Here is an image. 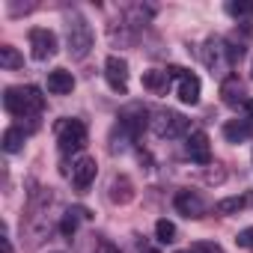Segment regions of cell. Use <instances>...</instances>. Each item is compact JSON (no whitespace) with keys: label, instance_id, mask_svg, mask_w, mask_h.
I'll return each mask as SVG.
<instances>
[{"label":"cell","instance_id":"obj_24","mask_svg":"<svg viewBox=\"0 0 253 253\" xmlns=\"http://www.w3.org/2000/svg\"><path fill=\"white\" fill-rule=\"evenodd\" d=\"M235 244H238V247H247V250H250V247H253V226L241 229V232H238V238H235Z\"/></svg>","mask_w":253,"mask_h":253},{"label":"cell","instance_id":"obj_27","mask_svg":"<svg viewBox=\"0 0 253 253\" xmlns=\"http://www.w3.org/2000/svg\"><path fill=\"white\" fill-rule=\"evenodd\" d=\"M244 107H247V113L253 116V98H247V101H244Z\"/></svg>","mask_w":253,"mask_h":253},{"label":"cell","instance_id":"obj_14","mask_svg":"<svg viewBox=\"0 0 253 253\" xmlns=\"http://www.w3.org/2000/svg\"><path fill=\"white\" fill-rule=\"evenodd\" d=\"M110 200L119 203V206L131 203V200H134V185L125 179V176H116V179L110 182Z\"/></svg>","mask_w":253,"mask_h":253},{"label":"cell","instance_id":"obj_1","mask_svg":"<svg viewBox=\"0 0 253 253\" xmlns=\"http://www.w3.org/2000/svg\"><path fill=\"white\" fill-rule=\"evenodd\" d=\"M3 107L12 116H21V119L24 116H36L45 107V95L36 86H9L3 92Z\"/></svg>","mask_w":253,"mask_h":253},{"label":"cell","instance_id":"obj_17","mask_svg":"<svg viewBox=\"0 0 253 253\" xmlns=\"http://www.w3.org/2000/svg\"><path fill=\"white\" fill-rule=\"evenodd\" d=\"M3 149H6L9 155L21 152V149H24V131H21V128H6V131H3Z\"/></svg>","mask_w":253,"mask_h":253},{"label":"cell","instance_id":"obj_6","mask_svg":"<svg viewBox=\"0 0 253 253\" xmlns=\"http://www.w3.org/2000/svg\"><path fill=\"white\" fill-rule=\"evenodd\" d=\"M30 51L33 60H51L57 54V36L48 27H33L30 30Z\"/></svg>","mask_w":253,"mask_h":253},{"label":"cell","instance_id":"obj_29","mask_svg":"<svg viewBox=\"0 0 253 253\" xmlns=\"http://www.w3.org/2000/svg\"><path fill=\"white\" fill-rule=\"evenodd\" d=\"M250 72H253V66H250Z\"/></svg>","mask_w":253,"mask_h":253},{"label":"cell","instance_id":"obj_7","mask_svg":"<svg viewBox=\"0 0 253 253\" xmlns=\"http://www.w3.org/2000/svg\"><path fill=\"white\" fill-rule=\"evenodd\" d=\"M185 131H188V119L182 113H173V110L158 113V119H155V134L158 137H179Z\"/></svg>","mask_w":253,"mask_h":253},{"label":"cell","instance_id":"obj_16","mask_svg":"<svg viewBox=\"0 0 253 253\" xmlns=\"http://www.w3.org/2000/svg\"><path fill=\"white\" fill-rule=\"evenodd\" d=\"M253 134V128H250V122H244V119H229L226 125H223V137L229 140V143H241V140H247Z\"/></svg>","mask_w":253,"mask_h":253},{"label":"cell","instance_id":"obj_21","mask_svg":"<svg viewBox=\"0 0 253 253\" xmlns=\"http://www.w3.org/2000/svg\"><path fill=\"white\" fill-rule=\"evenodd\" d=\"M241 209H244V197H226V200L217 203V211H220V214H235V211H241Z\"/></svg>","mask_w":253,"mask_h":253},{"label":"cell","instance_id":"obj_10","mask_svg":"<svg viewBox=\"0 0 253 253\" xmlns=\"http://www.w3.org/2000/svg\"><path fill=\"white\" fill-rule=\"evenodd\" d=\"M173 203H176V211L185 214V217H194V220H197V217L206 214V203H203L200 194H194V191H179Z\"/></svg>","mask_w":253,"mask_h":253},{"label":"cell","instance_id":"obj_11","mask_svg":"<svg viewBox=\"0 0 253 253\" xmlns=\"http://www.w3.org/2000/svg\"><path fill=\"white\" fill-rule=\"evenodd\" d=\"M75 89V78H72V72H66V69H54L51 75H48V92L51 95H69Z\"/></svg>","mask_w":253,"mask_h":253},{"label":"cell","instance_id":"obj_26","mask_svg":"<svg viewBox=\"0 0 253 253\" xmlns=\"http://www.w3.org/2000/svg\"><path fill=\"white\" fill-rule=\"evenodd\" d=\"M0 253H12V244H9V238H6V235L0 238Z\"/></svg>","mask_w":253,"mask_h":253},{"label":"cell","instance_id":"obj_19","mask_svg":"<svg viewBox=\"0 0 253 253\" xmlns=\"http://www.w3.org/2000/svg\"><path fill=\"white\" fill-rule=\"evenodd\" d=\"M155 235H158L161 244H173V241H176V223L167 220V217H161V220L155 223Z\"/></svg>","mask_w":253,"mask_h":253},{"label":"cell","instance_id":"obj_15","mask_svg":"<svg viewBox=\"0 0 253 253\" xmlns=\"http://www.w3.org/2000/svg\"><path fill=\"white\" fill-rule=\"evenodd\" d=\"M220 95H223V101H226L229 107L241 104V101H244V86H241V81H238L235 75H229V78L220 84Z\"/></svg>","mask_w":253,"mask_h":253},{"label":"cell","instance_id":"obj_28","mask_svg":"<svg viewBox=\"0 0 253 253\" xmlns=\"http://www.w3.org/2000/svg\"><path fill=\"white\" fill-rule=\"evenodd\" d=\"M176 253H191V250H176Z\"/></svg>","mask_w":253,"mask_h":253},{"label":"cell","instance_id":"obj_2","mask_svg":"<svg viewBox=\"0 0 253 253\" xmlns=\"http://www.w3.org/2000/svg\"><path fill=\"white\" fill-rule=\"evenodd\" d=\"M57 143H60L63 155L81 152L86 146V125L81 119H60L57 122Z\"/></svg>","mask_w":253,"mask_h":253},{"label":"cell","instance_id":"obj_20","mask_svg":"<svg viewBox=\"0 0 253 253\" xmlns=\"http://www.w3.org/2000/svg\"><path fill=\"white\" fill-rule=\"evenodd\" d=\"M226 12L232 15V18H250L253 15V0H232V3H226Z\"/></svg>","mask_w":253,"mask_h":253},{"label":"cell","instance_id":"obj_18","mask_svg":"<svg viewBox=\"0 0 253 253\" xmlns=\"http://www.w3.org/2000/svg\"><path fill=\"white\" fill-rule=\"evenodd\" d=\"M0 66H3V69H21L24 66V57L18 54V48L3 45V48H0Z\"/></svg>","mask_w":253,"mask_h":253},{"label":"cell","instance_id":"obj_22","mask_svg":"<svg viewBox=\"0 0 253 253\" xmlns=\"http://www.w3.org/2000/svg\"><path fill=\"white\" fill-rule=\"evenodd\" d=\"M191 253H223V247L214 244V241H194L191 244Z\"/></svg>","mask_w":253,"mask_h":253},{"label":"cell","instance_id":"obj_5","mask_svg":"<svg viewBox=\"0 0 253 253\" xmlns=\"http://www.w3.org/2000/svg\"><path fill=\"white\" fill-rule=\"evenodd\" d=\"M104 78L113 92H128V63H125V57L110 54L104 60Z\"/></svg>","mask_w":253,"mask_h":253},{"label":"cell","instance_id":"obj_12","mask_svg":"<svg viewBox=\"0 0 253 253\" xmlns=\"http://www.w3.org/2000/svg\"><path fill=\"white\" fill-rule=\"evenodd\" d=\"M143 86H146L149 92H155V95H164L167 86H170L167 69H149V72H143Z\"/></svg>","mask_w":253,"mask_h":253},{"label":"cell","instance_id":"obj_13","mask_svg":"<svg viewBox=\"0 0 253 253\" xmlns=\"http://www.w3.org/2000/svg\"><path fill=\"white\" fill-rule=\"evenodd\" d=\"M179 98H182L185 104H197V101H200V78H197V75L185 72V75L179 78Z\"/></svg>","mask_w":253,"mask_h":253},{"label":"cell","instance_id":"obj_9","mask_svg":"<svg viewBox=\"0 0 253 253\" xmlns=\"http://www.w3.org/2000/svg\"><path fill=\"white\" fill-rule=\"evenodd\" d=\"M185 149H188L191 161H197V164H209L211 161V146H209V134L206 131H191Z\"/></svg>","mask_w":253,"mask_h":253},{"label":"cell","instance_id":"obj_23","mask_svg":"<svg viewBox=\"0 0 253 253\" xmlns=\"http://www.w3.org/2000/svg\"><path fill=\"white\" fill-rule=\"evenodd\" d=\"M75 214H78V209H75V211H66V217H63V235H66V238H72V235H75V226H78Z\"/></svg>","mask_w":253,"mask_h":253},{"label":"cell","instance_id":"obj_8","mask_svg":"<svg viewBox=\"0 0 253 253\" xmlns=\"http://www.w3.org/2000/svg\"><path fill=\"white\" fill-rule=\"evenodd\" d=\"M95 173H98L95 158H89V155L78 158V161L72 164V182H75V188H78V191H86V188L95 182Z\"/></svg>","mask_w":253,"mask_h":253},{"label":"cell","instance_id":"obj_4","mask_svg":"<svg viewBox=\"0 0 253 253\" xmlns=\"http://www.w3.org/2000/svg\"><path fill=\"white\" fill-rule=\"evenodd\" d=\"M146 116H149V110H146L143 104H128V107H122V110H119V128H122V134L128 137V140H134V137L146 128Z\"/></svg>","mask_w":253,"mask_h":253},{"label":"cell","instance_id":"obj_25","mask_svg":"<svg viewBox=\"0 0 253 253\" xmlns=\"http://www.w3.org/2000/svg\"><path fill=\"white\" fill-rule=\"evenodd\" d=\"M95 253H119V247L113 241H98L95 244Z\"/></svg>","mask_w":253,"mask_h":253},{"label":"cell","instance_id":"obj_3","mask_svg":"<svg viewBox=\"0 0 253 253\" xmlns=\"http://www.w3.org/2000/svg\"><path fill=\"white\" fill-rule=\"evenodd\" d=\"M89 48H92V30L81 15H75V21L69 24V54L75 60H84Z\"/></svg>","mask_w":253,"mask_h":253}]
</instances>
